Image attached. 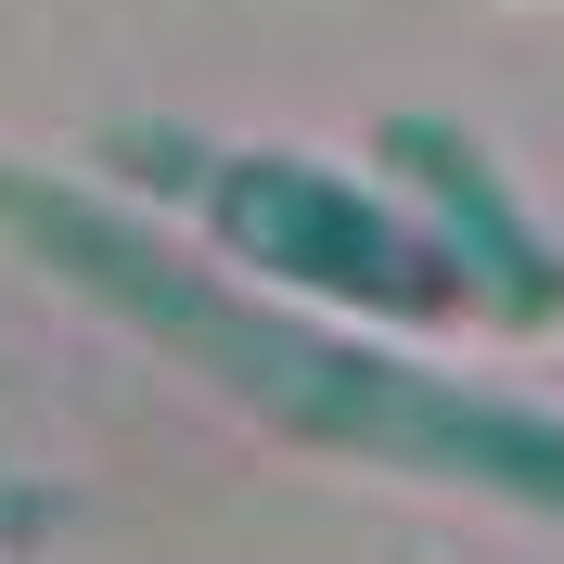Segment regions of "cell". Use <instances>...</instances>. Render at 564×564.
I'll list each match as a JSON object with an SVG mask.
<instances>
[{
    "label": "cell",
    "instance_id": "1",
    "mask_svg": "<svg viewBox=\"0 0 564 564\" xmlns=\"http://www.w3.org/2000/svg\"><path fill=\"white\" fill-rule=\"evenodd\" d=\"M0 245L26 257L39 282L90 295L104 321L154 334L180 372H206L218 398H245L270 436L295 449H334V462H386V475H449V488H488V500H527L564 527V423L527 411V398H488V386H449V372H411L386 347H347L321 321H282L270 295L218 282L206 257H180L154 218L104 206L52 167H0Z\"/></svg>",
    "mask_w": 564,
    "mask_h": 564
},
{
    "label": "cell",
    "instance_id": "2",
    "mask_svg": "<svg viewBox=\"0 0 564 564\" xmlns=\"http://www.w3.org/2000/svg\"><path fill=\"white\" fill-rule=\"evenodd\" d=\"M104 154L141 167V180H180L193 218H206V245L231 270H257V282H308L334 308H386V321H436L462 295L436 231L386 218L372 193L295 167V154H193V129H116Z\"/></svg>",
    "mask_w": 564,
    "mask_h": 564
},
{
    "label": "cell",
    "instance_id": "3",
    "mask_svg": "<svg viewBox=\"0 0 564 564\" xmlns=\"http://www.w3.org/2000/svg\"><path fill=\"white\" fill-rule=\"evenodd\" d=\"M372 154L423 193V231L449 245V270L475 282L500 321H527V334H539V321H564V257L539 245V218L500 193V167L475 154V129H449V116H386Z\"/></svg>",
    "mask_w": 564,
    "mask_h": 564
}]
</instances>
